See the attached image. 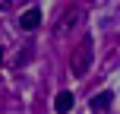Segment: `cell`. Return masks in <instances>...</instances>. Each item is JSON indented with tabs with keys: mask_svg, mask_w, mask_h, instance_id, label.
<instances>
[{
	"mask_svg": "<svg viewBox=\"0 0 120 114\" xmlns=\"http://www.w3.org/2000/svg\"><path fill=\"white\" fill-rule=\"evenodd\" d=\"M92 57H95V48H92V35H85L82 41L73 48V54H70V70L76 73V76H85V73H89V67H92Z\"/></svg>",
	"mask_w": 120,
	"mask_h": 114,
	"instance_id": "obj_1",
	"label": "cell"
},
{
	"mask_svg": "<svg viewBox=\"0 0 120 114\" xmlns=\"http://www.w3.org/2000/svg\"><path fill=\"white\" fill-rule=\"evenodd\" d=\"M38 22H41V10H38V6H32V10H25L22 16H19V29L22 32H35Z\"/></svg>",
	"mask_w": 120,
	"mask_h": 114,
	"instance_id": "obj_2",
	"label": "cell"
},
{
	"mask_svg": "<svg viewBox=\"0 0 120 114\" xmlns=\"http://www.w3.org/2000/svg\"><path fill=\"white\" fill-rule=\"evenodd\" d=\"M73 105H76L73 92H60V95L54 98V111H57V114H66V111H73Z\"/></svg>",
	"mask_w": 120,
	"mask_h": 114,
	"instance_id": "obj_3",
	"label": "cell"
},
{
	"mask_svg": "<svg viewBox=\"0 0 120 114\" xmlns=\"http://www.w3.org/2000/svg\"><path fill=\"white\" fill-rule=\"evenodd\" d=\"M111 102H114V95H111V92H98V95L92 98V111H108Z\"/></svg>",
	"mask_w": 120,
	"mask_h": 114,
	"instance_id": "obj_4",
	"label": "cell"
},
{
	"mask_svg": "<svg viewBox=\"0 0 120 114\" xmlns=\"http://www.w3.org/2000/svg\"><path fill=\"white\" fill-rule=\"evenodd\" d=\"M76 19H79V10L63 13V16H60V25H57V35H63L66 29H73V25H76Z\"/></svg>",
	"mask_w": 120,
	"mask_h": 114,
	"instance_id": "obj_5",
	"label": "cell"
},
{
	"mask_svg": "<svg viewBox=\"0 0 120 114\" xmlns=\"http://www.w3.org/2000/svg\"><path fill=\"white\" fill-rule=\"evenodd\" d=\"M0 63H3V51H0Z\"/></svg>",
	"mask_w": 120,
	"mask_h": 114,
	"instance_id": "obj_6",
	"label": "cell"
}]
</instances>
